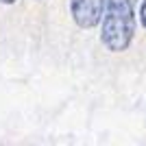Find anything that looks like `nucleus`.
<instances>
[{
	"mask_svg": "<svg viewBox=\"0 0 146 146\" xmlns=\"http://www.w3.org/2000/svg\"><path fill=\"white\" fill-rule=\"evenodd\" d=\"M72 15L74 22L81 29H92L96 26L103 18V9H105V0H72Z\"/></svg>",
	"mask_w": 146,
	"mask_h": 146,
	"instance_id": "nucleus-2",
	"label": "nucleus"
},
{
	"mask_svg": "<svg viewBox=\"0 0 146 146\" xmlns=\"http://www.w3.org/2000/svg\"><path fill=\"white\" fill-rule=\"evenodd\" d=\"M140 18H142V24H144V29H146V0L142 2V9H140Z\"/></svg>",
	"mask_w": 146,
	"mask_h": 146,
	"instance_id": "nucleus-3",
	"label": "nucleus"
},
{
	"mask_svg": "<svg viewBox=\"0 0 146 146\" xmlns=\"http://www.w3.org/2000/svg\"><path fill=\"white\" fill-rule=\"evenodd\" d=\"M100 39L111 52H122L133 39L135 13L131 0H105Z\"/></svg>",
	"mask_w": 146,
	"mask_h": 146,
	"instance_id": "nucleus-1",
	"label": "nucleus"
},
{
	"mask_svg": "<svg viewBox=\"0 0 146 146\" xmlns=\"http://www.w3.org/2000/svg\"><path fill=\"white\" fill-rule=\"evenodd\" d=\"M0 2H5V5H9V2H15V0H0Z\"/></svg>",
	"mask_w": 146,
	"mask_h": 146,
	"instance_id": "nucleus-4",
	"label": "nucleus"
}]
</instances>
